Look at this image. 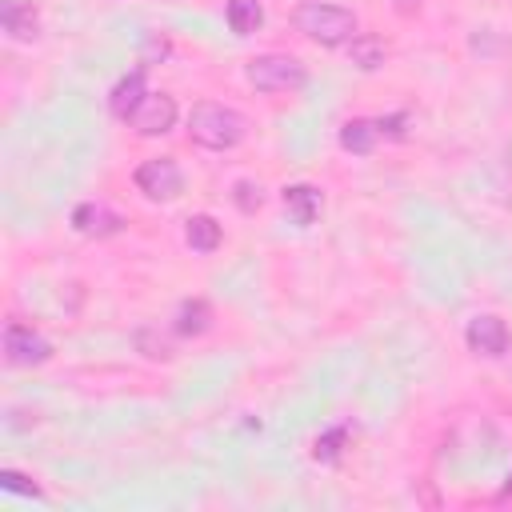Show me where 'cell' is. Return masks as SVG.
Listing matches in <instances>:
<instances>
[{
    "label": "cell",
    "mask_w": 512,
    "mask_h": 512,
    "mask_svg": "<svg viewBox=\"0 0 512 512\" xmlns=\"http://www.w3.org/2000/svg\"><path fill=\"white\" fill-rule=\"evenodd\" d=\"M244 136H248V120H244L236 108H228V104L204 100V104H196L192 116H188V140L200 144V148L228 152V148H236Z\"/></svg>",
    "instance_id": "obj_1"
},
{
    "label": "cell",
    "mask_w": 512,
    "mask_h": 512,
    "mask_svg": "<svg viewBox=\"0 0 512 512\" xmlns=\"http://www.w3.org/2000/svg\"><path fill=\"white\" fill-rule=\"evenodd\" d=\"M292 24L296 32H304L308 40L324 44V48H336V44H348L356 36V16L340 4H324V0H304L296 4L292 12Z\"/></svg>",
    "instance_id": "obj_2"
},
{
    "label": "cell",
    "mask_w": 512,
    "mask_h": 512,
    "mask_svg": "<svg viewBox=\"0 0 512 512\" xmlns=\"http://www.w3.org/2000/svg\"><path fill=\"white\" fill-rule=\"evenodd\" d=\"M244 76H248V84H252L256 92H296V88H304V80H308V68H304L296 56H284V52H268V56H256V60H248Z\"/></svg>",
    "instance_id": "obj_3"
},
{
    "label": "cell",
    "mask_w": 512,
    "mask_h": 512,
    "mask_svg": "<svg viewBox=\"0 0 512 512\" xmlns=\"http://www.w3.org/2000/svg\"><path fill=\"white\" fill-rule=\"evenodd\" d=\"M136 188L148 196V200H176L184 192V172L176 160L168 156H152L136 168Z\"/></svg>",
    "instance_id": "obj_4"
},
{
    "label": "cell",
    "mask_w": 512,
    "mask_h": 512,
    "mask_svg": "<svg viewBox=\"0 0 512 512\" xmlns=\"http://www.w3.org/2000/svg\"><path fill=\"white\" fill-rule=\"evenodd\" d=\"M4 356H8V364H16V368H36V364H44V360L52 356V344H48L32 324L12 320V324L4 328Z\"/></svg>",
    "instance_id": "obj_5"
},
{
    "label": "cell",
    "mask_w": 512,
    "mask_h": 512,
    "mask_svg": "<svg viewBox=\"0 0 512 512\" xmlns=\"http://www.w3.org/2000/svg\"><path fill=\"white\" fill-rule=\"evenodd\" d=\"M464 340H468V348H472L476 356L496 360V356H504V352H508V340H512V336H508V324H504L500 316L480 312V316H472V320H468Z\"/></svg>",
    "instance_id": "obj_6"
},
{
    "label": "cell",
    "mask_w": 512,
    "mask_h": 512,
    "mask_svg": "<svg viewBox=\"0 0 512 512\" xmlns=\"http://www.w3.org/2000/svg\"><path fill=\"white\" fill-rule=\"evenodd\" d=\"M140 136H164L172 124H176V100L168 96V92H148L144 100H140V108L132 112V120H128Z\"/></svg>",
    "instance_id": "obj_7"
},
{
    "label": "cell",
    "mask_w": 512,
    "mask_h": 512,
    "mask_svg": "<svg viewBox=\"0 0 512 512\" xmlns=\"http://www.w3.org/2000/svg\"><path fill=\"white\" fill-rule=\"evenodd\" d=\"M72 228H76L80 236L104 240V236H116V232L124 228V220H120L108 204H100V200H84V204L72 208Z\"/></svg>",
    "instance_id": "obj_8"
},
{
    "label": "cell",
    "mask_w": 512,
    "mask_h": 512,
    "mask_svg": "<svg viewBox=\"0 0 512 512\" xmlns=\"http://www.w3.org/2000/svg\"><path fill=\"white\" fill-rule=\"evenodd\" d=\"M144 96H148V88H144V68H136V72L120 76L116 88L108 92V112H112L116 120H132V112L140 108Z\"/></svg>",
    "instance_id": "obj_9"
},
{
    "label": "cell",
    "mask_w": 512,
    "mask_h": 512,
    "mask_svg": "<svg viewBox=\"0 0 512 512\" xmlns=\"http://www.w3.org/2000/svg\"><path fill=\"white\" fill-rule=\"evenodd\" d=\"M0 24L12 40H36L40 32V16L28 0H0Z\"/></svg>",
    "instance_id": "obj_10"
},
{
    "label": "cell",
    "mask_w": 512,
    "mask_h": 512,
    "mask_svg": "<svg viewBox=\"0 0 512 512\" xmlns=\"http://www.w3.org/2000/svg\"><path fill=\"white\" fill-rule=\"evenodd\" d=\"M280 200H284V212L292 216V224H300V228H308L320 216V188H312V184H288L280 192Z\"/></svg>",
    "instance_id": "obj_11"
},
{
    "label": "cell",
    "mask_w": 512,
    "mask_h": 512,
    "mask_svg": "<svg viewBox=\"0 0 512 512\" xmlns=\"http://www.w3.org/2000/svg\"><path fill=\"white\" fill-rule=\"evenodd\" d=\"M348 60L360 68V72H376L384 60H388V44L376 36V32H356L348 40Z\"/></svg>",
    "instance_id": "obj_12"
},
{
    "label": "cell",
    "mask_w": 512,
    "mask_h": 512,
    "mask_svg": "<svg viewBox=\"0 0 512 512\" xmlns=\"http://www.w3.org/2000/svg\"><path fill=\"white\" fill-rule=\"evenodd\" d=\"M184 240L192 252H216L220 248V224L208 212H196L184 220Z\"/></svg>",
    "instance_id": "obj_13"
},
{
    "label": "cell",
    "mask_w": 512,
    "mask_h": 512,
    "mask_svg": "<svg viewBox=\"0 0 512 512\" xmlns=\"http://www.w3.org/2000/svg\"><path fill=\"white\" fill-rule=\"evenodd\" d=\"M224 20H228V28L236 36H252L264 24V8H260V0H228Z\"/></svg>",
    "instance_id": "obj_14"
},
{
    "label": "cell",
    "mask_w": 512,
    "mask_h": 512,
    "mask_svg": "<svg viewBox=\"0 0 512 512\" xmlns=\"http://www.w3.org/2000/svg\"><path fill=\"white\" fill-rule=\"evenodd\" d=\"M376 120H348L344 128H340V148L344 152H356V156H368L372 148H376Z\"/></svg>",
    "instance_id": "obj_15"
},
{
    "label": "cell",
    "mask_w": 512,
    "mask_h": 512,
    "mask_svg": "<svg viewBox=\"0 0 512 512\" xmlns=\"http://www.w3.org/2000/svg\"><path fill=\"white\" fill-rule=\"evenodd\" d=\"M208 324H212V308H208V300H184L180 308H176V332L180 336H200V332H208Z\"/></svg>",
    "instance_id": "obj_16"
},
{
    "label": "cell",
    "mask_w": 512,
    "mask_h": 512,
    "mask_svg": "<svg viewBox=\"0 0 512 512\" xmlns=\"http://www.w3.org/2000/svg\"><path fill=\"white\" fill-rule=\"evenodd\" d=\"M344 440H348V428H344V424H336V428H328V432L316 440L312 456H316L320 464H336V460H340V452H344Z\"/></svg>",
    "instance_id": "obj_17"
},
{
    "label": "cell",
    "mask_w": 512,
    "mask_h": 512,
    "mask_svg": "<svg viewBox=\"0 0 512 512\" xmlns=\"http://www.w3.org/2000/svg\"><path fill=\"white\" fill-rule=\"evenodd\" d=\"M132 340H136V348H140L148 360H172V344H168L164 336H156L152 328H140Z\"/></svg>",
    "instance_id": "obj_18"
},
{
    "label": "cell",
    "mask_w": 512,
    "mask_h": 512,
    "mask_svg": "<svg viewBox=\"0 0 512 512\" xmlns=\"http://www.w3.org/2000/svg\"><path fill=\"white\" fill-rule=\"evenodd\" d=\"M232 200H236L240 212H256V208L264 204V192H260V184H252V180H236Z\"/></svg>",
    "instance_id": "obj_19"
},
{
    "label": "cell",
    "mask_w": 512,
    "mask_h": 512,
    "mask_svg": "<svg viewBox=\"0 0 512 512\" xmlns=\"http://www.w3.org/2000/svg\"><path fill=\"white\" fill-rule=\"evenodd\" d=\"M0 484L4 488H12V492H24V496H40V488L36 484H28V476H20V472H0Z\"/></svg>",
    "instance_id": "obj_20"
},
{
    "label": "cell",
    "mask_w": 512,
    "mask_h": 512,
    "mask_svg": "<svg viewBox=\"0 0 512 512\" xmlns=\"http://www.w3.org/2000/svg\"><path fill=\"white\" fill-rule=\"evenodd\" d=\"M152 56H168V40H156V36H152V40L144 44V60H152Z\"/></svg>",
    "instance_id": "obj_21"
},
{
    "label": "cell",
    "mask_w": 512,
    "mask_h": 512,
    "mask_svg": "<svg viewBox=\"0 0 512 512\" xmlns=\"http://www.w3.org/2000/svg\"><path fill=\"white\" fill-rule=\"evenodd\" d=\"M416 4H420V0H396V8H400V12H412Z\"/></svg>",
    "instance_id": "obj_22"
}]
</instances>
